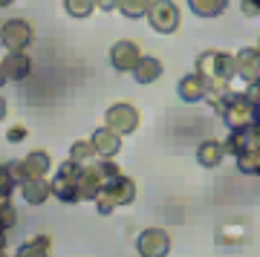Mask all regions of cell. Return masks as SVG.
Instances as JSON below:
<instances>
[{
    "label": "cell",
    "mask_w": 260,
    "mask_h": 257,
    "mask_svg": "<svg viewBox=\"0 0 260 257\" xmlns=\"http://www.w3.org/2000/svg\"><path fill=\"white\" fill-rule=\"evenodd\" d=\"M153 0H119V9L124 18H148V9Z\"/></svg>",
    "instance_id": "obj_23"
},
{
    "label": "cell",
    "mask_w": 260,
    "mask_h": 257,
    "mask_svg": "<svg viewBox=\"0 0 260 257\" xmlns=\"http://www.w3.org/2000/svg\"><path fill=\"white\" fill-rule=\"evenodd\" d=\"M99 156V150H95L93 139H78V142H73V147H70V159H75V162H90V159Z\"/></svg>",
    "instance_id": "obj_22"
},
{
    "label": "cell",
    "mask_w": 260,
    "mask_h": 257,
    "mask_svg": "<svg viewBox=\"0 0 260 257\" xmlns=\"http://www.w3.org/2000/svg\"><path fill=\"white\" fill-rule=\"evenodd\" d=\"M139 61H142V49H139L136 41H119V44H113V49H110L113 70H119V73H133Z\"/></svg>",
    "instance_id": "obj_10"
},
{
    "label": "cell",
    "mask_w": 260,
    "mask_h": 257,
    "mask_svg": "<svg viewBox=\"0 0 260 257\" xmlns=\"http://www.w3.org/2000/svg\"><path fill=\"white\" fill-rule=\"evenodd\" d=\"M3 67H6L9 81H26L29 73H32V61H29V55H23V49L9 52V55L3 58Z\"/></svg>",
    "instance_id": "obj_16"
},
{
    "label": "cell",
    "mask_w": 260,
    "mask_h": 257,
    "mask_svg": "<svg viewBox=\"0 0 260 257\" xmlns=\"http://www.w3.org/2000/svg\"><path fill=\"white\" fill-rule=\"evenodd\" d=\"M6 6H12V0H0V9H6Z\"/></svg>",
    "instance_id": "obj_37"
},
{
    "label": "cell",
    "mask_w": 260,
    "mask_h": 257,
    "mask_svg": "<svg viewBox=\"0 0 260 257\" xmlns=\"http://www.w3.org/2000/svg\"><path fill=\"white\" fill-rule=\"evenodd\" d=\"M6 139H9V142H20V139H26V127H9Z\"/></svg>",
    "instance_id": "obj_30"
},
{
    "label": "cell",
    "mask_w": 260,
    "mask_h": 257,
    "mask_svg": "<svg viewBox=\"0 0 260 257\" xmlns=\"http://www.w3.org/2000/svg\"><path fill=\"white\" fill-rule=\"evenodd\" d=\"M188 6L200 18H217V15H223V9L229 6V0H188Z\"/></svg>",
    "instance_id": "obj_19"
},
{
    "label": "cell",
    "mask_w": 260,
    "mask_h": 257,
    "mask_svg": "<svg viewBox=\"0 0 260 257\" xmlns=\"http://www.w3.org/2000/svg\"><path fill=\"white\" fill-rule=\"evenodd\" d=\"M81 171H84V165L75 162V159L61 162L55 179H52V197H58L67 205L81 202Z\"/></svg>",
    "instance_id": "obj_4"
},
{
    "label": "cell",
    "mask_w": 260,
    "mask_h": 257,
    "mask_svg": "<svg viewBox=\"0 0 260 257\" xmlns=\"http://www.w3.org/2000/svg\"><path fill=\"white\" fill-rule=\"evenodd\" d=\"M223 145H225V153H232V156H237V153H243V150H249V127H234Z\"/></svg>",
    "instance_id": "obj_20"
},
{
    "label": "cell",
    "mask_w": 260,
    "mask_h": 257,
    "mask_svg": "<svg viewBox=\"0 0 260 257\" xmlns=\"http://www.w3.org/2000/svg\"><path fill=\"white\" fill-rule=\"evenodd\" d=\"M177 92H179V99L188 101V104L203 101L205 95H208V81L203 78V73H191V75H185V78H179Z\"/></svg>",
    "instance_id": "obj_12"
},
{
    "label": "cell",
    "mask_w": 260,
    "mask_h": 257,
    "mask_svg": "<svg viewBox=\"0 0 260 257\" xmlns=\"http://www.w3.org/2000/svg\"><path fill=\"white\" fill-rule=\"evenodd\" d=\"M223 156H225V145L217 142V139H205V142H200V147H197V162L203 168H217L223 162Z\"/></svg>",
    "instance_id": "obj_17"
},
{
    "label": "cell",
    "mask_w": 260,
    "mask_h": 257,
    "mask_svg": "<svg viewBox=\"0 0 260 257\" xmlns=\"http://www.w3.org/2000/svg\"><path fill=\"white\" fill-rule=\"evenodd\" d=\"M64 9H67V15H73V18H90V15L99 9V3H95V0H64Z\"/></svg>",
    "instance_id": "obj_24"
},
{
    "label": "cell",
    "mask_w": 260,
    "mask_h": 257,
    "mask_svg": "<svg viewBox=\"0 0 260 257\" xmlns=\"http://www.w3.org/2000/svg\"><path fill=\"white\" fill-rule=\"evenodd\" d=\"M15 185H18V176L12 174V168L0 165V200H9L12 191H15Z\"/></svg>",
    "instance_id": "obj_26"
},
{
    "label": "cell",
    "mask_w": 260,
    "mask_h": 257,
    "mask_svg": "<svg viewBox=\"0 0 260 257\" xmlns=\"http://www.w3.org/2000/svg\"><path fill=\"white\" fill-rule=\"evenodd\" d=\"M12 174L18 176V182L23 179H32V176H47V171L52 168V159H49L47 150H32L29 156H23L20 162H12Z\"/></svg>",
    "instance_id": "obj_7"
},
{
    "label": "cell",
    "mask_w": 260,
    "mask_h": 257,
    "mask_svg": "<svg viewBox=\"0 0 260 257\" xmlns=\"http://www.w3.org/2000/svg\"><path fill=\"white\" fill-rule=\"evenodd\" d=\"M3 116H6V99L0 95V121H3Z\"/></svg>",
    "instance_id": "obj_36"
},
{
    "label": "cell",
    "mask_w": 260,
    "mask_h": 257,
    "mask_svg": "<svg viewBox=\"0 0 260 257\" xmlns=\"http://www.w3.org/2000/svg\"><path fill=\"white\" fill-rule=\"evenodd\" d=\"M18 222V211L12 208L9 200H0V229H12Z\"/></svg>",
    "instance_id": "obj_27"
},
{
    "label": "cell",
    "mask_w": 260,
    "mask_h": 257,
    "mask_svg": "<svg viewBox=\"0 0 260 257\" xmlns=\"http://www.w3.org/2000/svg\"><path fill=\"white\" fill-rule=\"evenodd\" d=\"M6 81H9V75H6V67H3V61H0V87H3Z\"/></svg>",
    "instance_id": "obj_33"
},
{
    "label": "cell",
    "mask_w": 260,
    "mask_h": 257,
    "mask_svg": "<svg viewBox=\"0 0 260 257\" xmlns=\"http://www.w3.org/2000/svg\"><path fill=\"white\" fill-rule=\"evenodd\" d=\"M249 237V226L246 220H225L217 226V243L220 246H237Z\"/></svg>",
    "instance_id": "obj_15"
},
{
    "label": "cell",
    "mask_w": 260,
    "mask_h": 257,
    "mask_svg": "<svg viewBox=\"0 0 260 257\" xmlns=\"http://www.w3.org/2000/svg\"><path fill=\"white\" fill-rule=\"evenodd\" d=\"M240 9H243L246 18H257V15H260V3H254V0H243Z\"/></svg>",
    "instance_id": "obj_28"
},
{
    "label": "cell",
    "mask_w": 260,
    "mask_h": 257,
    "mask_svg": "<svg viewBox=\"0 0 260 257\" xmlns=\"http://www.w3.org/2000/svg\"><path fill=\"white\" fill-rule=\"evenodd\" d=\"M257 49H260V44H257Z\"/></svg>",
    "instance_id": "obj_39"
},
{
    "label": "cell",
    "mask_w": 260,
    "mask_h": 257,
    "mask_svg": "<svg viewBox=\"0 0 260 257\" xmlns=\"http://www.w3.org/2000/svg\"><path fill=\"white\" fill-rule=\"evenodd\" d=\"M254 3H260V0H254Z\"/></svg>",
    "instance_id": "obj_38"
},
{
    "label": "cell",
    "mask_w": 260,
    "mask_h": 257,
    "mask_svg": "<svg viewBox=\"0 0 260 257\" xmlns=\"http://www.w3.org/2000/svg\"><path fill=\"white\" fill-rule=\"evenodd\" d=\"M104 121H107L113 130H119L121 136H124V133H133V130L139 127V110H136L133 104H124V101H119V104L107 107V113H104Z\"/></svg>",
    "instance_id": "obj_8"
},
{
    "label": "cell",
    "mask_w": 260,
    "mask_h": 257,
    "mask_svg": "<svg viewBox=\"0 0 260 257\" xmlns=\"http://www.w3.org/2000/svg\"><path fill=\"white\" fill-rule=\"evenodd\" d=\"M249 99H251V104H260V78L249 84Z\"/></svg>",
    "instance_id": "obj_31"
},
{
    "label": "cell",
    "mask_w": 260,
    "mask_h": 257,
    "mask_svg": "<svg viewBox=\"0 0 260 257\" xmlns=\"http://www.w3.org/2000/svg\"><path fill=\"white\" fill-rule=\"evenodd\" d=\"M211 101V107L220 116L229 127H249L251 124V116H254V104H251L249 92H220V95H205Z\"/></svg>",
    "instance_id": "obj_2"
},
{
    "label": "cell",
    "mask_w": 260,
    "mask_h": 257,
    "mask_svg": "<svg viewBox=\"0 0 260 257\" xmlns=\"http://www.w3.org/2000/svg\"><path fill=\"white\" fill-rule=\"evenodd\" d=\"M162 61L159 58H150V55H142V61L136 64V70H133V78L139 84H150V81H156L159 75H162Z\"/></svg>",
    "instance_id": "obj_18"
},
{
    "label": "cell",
    "mask_w": 260,
    "mask_h": 257,
    "mask_svg": "<svg viewBox=\"0 0 260 257\" xmlns=\"http://www.w3.org/2000/svg\"><path fill=\"white\" fill-rule=\"evenodd\" d=\"M234 159H237V168H240L243 174L260 176V150H257V147H249V150L237 153Z\"/></svg>",
    "instance_id": "obj_21"
},
{
    "label": "cell",
    "mask_w": 260,
    "mask_h": 257,
    "mask_svg": "<svg viewBox=\"0 0 260 257\" xmlns=\"http://www.w3.org/2000/svg\"><path fill=\"white\" fill-rule=\"evenodd\" d=\"M197 73H203V78L208 81V95H220L237 75V58L220 49H205L197 55Z\"/></svg>",
    "instance_id": "obj_1"
},
{
    "label": "cell",
    "mask_w": 260,
    "mask_h": 257,
    "mask_svg": "<svg viewBox=\"0 0 260 257\" xmlns=\"http://www.w3.org/2000/svg\"><path fill=\"white\" fill-rule=\"evenodd\" d=\"M93 145L95 150H99V156H116L121 150V133L119 130H113L110 124H104V127H99L93 133Z\"/></svg>",
    "instance_id": "obj_14"
},
{
    "label": "cell",
    "mask_w": 260,
    "mask_h": 257,
    "mask_svg": "<svg viewBox=\"0 0 260 257\" xmlns=\"http://www.w3.org/2000/svg\"><path fill=\"white\" fill-rule=\"evenodd\" d=\"M249 147L260 150V124H249Z\"/></svg>",
    "instance_id": "obj_29"
},
{
    "label": "cell",
    "mask_w": 260,
    "mask_h": 257,
    "mask_svg": "<svg viewBox=\"0 0 260 257\" xmlns=\"http://www.w3.org/2000/svg\"><path fill=\"white\" fill-rule=\"evenodd\" d=\"M20 197H23L29 205H44V202L52 197V182H47V176L23 179V182H20Z\"/></svg>",
    "instance_id": "obj_11"
},
{
    "label": "cell",
    "mask_w": 260,
    "mask_h": 257,
    "mask_svg": "<svg viewBox=\"0 0 260 257\" xmlns=\"http://www.w3.org/2000/svg\"><path fill=\"white\" fill-rule=\"evenodd\" d=\"M95 3H99V9H104V12L119 9V0H95Z\"/></svg>",
    "instance_id": "obj_32"
},
{
    "label": "cell",
    "mask_w": 260,
    "mask_h": 257,
    "mask_svg": "<svg viewBox=\"0 0 260 257\" xmlns=\"http://www.w3.org/2000/svg\"><path fill=\"white\" fill-rule=\"evenodd\" d=\"M32 38H35V32H32V26H29L26 20L12 18V20H6V23L0 26V44L6 46L9 52L26 49V46L32 44Z\"/></svg>",
    "instance_id": "obj_6"
},
{
    "label": "cell",
    "mask_w": 260,
    "mask_h": 257,
    "mask_svg": "<svg viewBox=\"0 0 260 257\" xmlns=\"http://www.w3.org/2000/svg\"><path fill=\"white\" fill-rule=\"evenodd\" d=\"M237 75H240L246 84L257 81L260 78V49H249V46H243L240 52H237Z\"/></svg>",
    "instance_id": "obj_13"
},
{
    "label": "cell",
    "mask_w": 260,
    "mask_h": 257,
    "mask_svg": "<svg viewBox=\"0 0 260 257\" xmlns=\"http://www.w3.org/2000/svg\"><path fill=\"white\" fill-rule=\"evenodd\" d=\"M148 23L156 32L162 35H171V32H177L179 23H182V15H179V6L174 0H153L148 9Z\"/></svg>",
    "instance_id": "obj_5"
},
{
    "label": "cell",
    "mask_w": 260,
    "mask_h": 257,
    "mask_svg": "<svg viewBox=\"0 0 260 257\" xmlns=\"http://www.w3.org/2000/svg\"><path fill=\"white\" fill-rule=\"evenodd\" d=\"M251 124H260V104H254V116H251Z\"/></svg>",
    "instance_id": "obj_35"
},
{
    "label": "cell",
    "mask_w": 260,
    "mask_h": 257,
    "mask_svg": "<svg viewBox=\"0 0 260 257\" xmlns=\"http://www.w3.org/2000/svg\"><path fill=\"white\" fill-rule=\"evenodd\" d=\"M133 200H136V182L124 174H116L113 179L104 182L102 194L95 197V208H99V214H110L119 205H130Z\"/></svg>",
    "instance_id": "obj_3"
},
{
    "label": "cell",
    "mask_w": 260,
    "mask_h": 257,
    "mask_svg": "<svg viewBox=\"0 0 260 257\" xmlns=\"http://www.w3.org/2000/svg\"><path fill=\"white\" fill-rule=\"evenodd\" d=\"M136 251L142 257H165L171 251V237L162 229H145L136 240Z\"/></svg>",
    "instance_id": "obj_9"
},
{
    "label": "cell",
    "mask_w": 260,
    "mask_h": 257,
    "mask_svg": "<svg viewBox=\"0 0 260 257\" xmlns=\"http://www.w3.org/2000/svg\"><path fill=\"white\" fill-rule=\"evenodd\" d=\"M18 254L23 257H32V254H49V237H32L29 243L18 248Z\"/></svg>",
    "instance_id": "obj_25"
},
{
    "label": "cell",
    "mask_w": 260,
    "mask_h": 257,
    "mask_svg": "<svg viewBox=\"0 0 260 257\" xmlns=\"http://www.w3.org/2000/svg\"><path fill=\"white\" fill-rule=\"evenodd\" d=\"M6 251V229H0V254Z\"/></svg>",
    "instance_id": "obj_34"
}]
</instances>
